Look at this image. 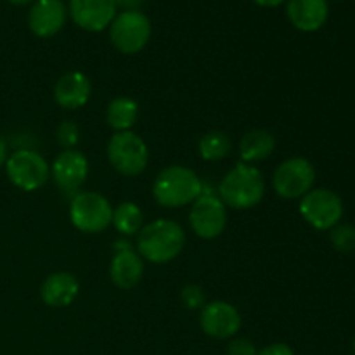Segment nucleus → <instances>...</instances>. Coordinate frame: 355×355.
Listing matches in <instances>:
<instances>
[{
    "label": "nucleus",
    "mask_w": 355,
    "mask_h": 355,
    "mask_svg": "<svg viewBox=\"0 0 355 355\" xmlns=\"http://www.w3.org/2000/svg\"><path fill=\"white\" fill-rule=\"evenodd\" d=\"M6 173L10 184L21 191H37L51 179V165L42 155L31 149H19L9 155L6 162Z\"/></svg>",
    "instance_id": "6"
},
{
    "label": "nucleus",
    "mask_w": 355,
    "mask_h": 355,
    "mask_svg": "<svg viewBox=\"0 0 355 355\" xmlns=\"http://www.w3.org/2000/svg\"><path fill=\"white\" fill-rule=\"evenodd\" d=\"M286 14L297 30L305 33L318 31L328 21V0H288Z\"/></svg>",
    "instance_id": "17"
},
{
    "label": "nucleus",
    "mask_w": 355,
    "mask_h": 355,
    "mask_svg": "<svg viewBox=\"0 0 355 355\" xmlns=\"http://www.w3.org/2000/svg\"><path fill=\"white\" fill-rule=\"evenodd\" d=\"M113 250H114V253L127 252V250H134V246H132V243H128L127 239H123V236H121L120 239H116V241H114Z\"/></svg>",
    "instance_id": "29"
},
{
    "label": "nucleus",
    "mask_w": 355,
    "mask_h": 355,
    "mask_svg": "<svg viewBox=\"0 0 355 355\" xmlns=\"http://www.w3.org/2000/svg\"><path fill=\"white\" fill-rule=\"evenodd\" d=\"M232 149L231 137L222 130H211L198 142V153L205 162H220L227 158Z\"/></svg>",
    "instance_id": "22"
},
{
    "label": "nucleus",
    "mask_w": 355,
    "mask_h": 355,
    "mask_svg": "<svg viewBox=\"0 0 355 355\" xmlns=\"http://www.w3.org/2000/svg\"><path fill=\"white\" fill-rule=\"evenodd\" d=\"M139 116V104L132 97H114L106 110V121L114 132H127L135 125Z\"/></svg>",
    "instance_id": "20"
},
{
    "label": "nucleus",
    "mask_w": 355,
    "mask_h": 355,
    "mask_svg": "<svg viewBox=\"0 0 355 355\" xmlns=\"http://www.w3.org/2000/svg\"><path fill=\"white\" fill-rule=\"evenodd\" d=\"M186 246L182 225L170 218H156L139 231L135 248L142 260L162 266L172 262Z\"/></svg>",
    "instance_id": "1"
},
{
    "label": "nucleus",
    "mask_w": 355,
    "mask_h": 355,
    "mask_svg": "<svg viewBox=\"0 0 355 355\" xmlns=\"http://www.w3.org/2000/svg\"><path fill=\"white\" fill-rule=\"evenodd\" d=\"M298 210L309 225L318 231H331L343 217V201L335 191L319 187L302 198Z\"/></svg>",
    "instance_id": "9"
},
{
    "label": "nucleus",
    "mask_w": 355,
    "mask_h": 355,
    "mask_svg": "<svg viewBox=\"0 0 355 355\" xmlns=\"http://www.w3.org/2000/svg\"><path fill=\"white\" fill-rule=\"evenodd\" d=\"M205 186L194 170L182 165L166 166L153 182V196L159 207L182 208L203 194Z\"/></svg>",
    "instance_id": "3"
},
{
    "label": "nucleus",
    "mask_w": 355,
    "mask_h": 355,
    "mask_svg": "<svg viewBox=\"0 0 355 355\" xmlns=\"http://www.w3.org/2000/svg\"><path fill=\"white\" fill-rule=\"evenodd\" d=\"M315 168L307 158L295 156L277 165L272 175V187L276 194L284 200H302L314 189Z\"/></svg>",
    "instance_id": "8"
},
{
    "label": "nucleus",
    "mask_w": 355,
    "mask_h": 355,
    "mask_svg": "<svg viewBox=\"0 0 355 355\" xmlns=\"http://www.w3.org/2000/svg\"><path fill=\"white\" fill-rule=\"evenodd\" d=\"M255 343L248 338H236L227 345V355H257Z\"/></svg>",
    "instance_id": "26"
},
{
    "label": "nucleus",
    "mask_w": 355,
    "mask_h": 355,
    "mask_svg": "<svg viewBox=\"0 0 355 355\" xmlns=\"http://www.w3.org/2000/svg\"><path fill=\"white\" fill-rule=\"evenodd\" d=\"M51 173L62 193L75 196L89 177V159L76 149H64L55 156Z\"/></svg>",
    "instance_id": "12"
},
{
    "label": "nucleus",
    "mask_w": 355,
    "mask_h": 355,
    "mask_svg": "<svg viewBox=\"0 0 355 355\" xmlns=\"http://www.w3.org/2000/svg\"><path fill=\"white\" fill-rule=\"evenodd\" d=\"M200 326L205 335L217 340L232 338L241 328V314L232 304L215 300L205 304L200 314Z\"/></svg>",
    "instance_id": "11"
},
{
    "label": "nucleus",
    "mask_w": 355,
    "mask_h": 355,
    "mask_svg": "<svg viewBox=\"0 0 355 355\" xmlns=\"http://www.w3.org/2000/svg\"><path fill=\"white\" fill-rule=\"evenodd\" d=\"M276 149V139L269 130L255 128L246 132L239 142V158L243 163H259L269 158Z\"/></svg>",
    "instance_id": "19"
},
{
    "label": "nucleus",
    "mask_w": 355,
    "mask_h": 355,
    "mask_svg": "<svg viewBox=\"0 0 355 355\" xmlns=\"http://www.w3.org/2000/svg\"><path fill=\"white\" fill-rule=\"evenodd\" d=\"M66 23V6L62 0H35L28 12V26L38 38H51Z\"/></svg>",
    "instance_id": "14"
},
{
    "label": "nucleus",
    "mask_w": 355,
    "mask_h": 355,
    "mask_svg": "<svg viewBox=\"0 0 355 355\" xmlns=\"http://www.w3.org/2000/svg\"><path fill=\"white\" fill-rule=\"evenodd\" d=\"M111 224L116 229L118 234H121L123 238H130V236L139 234V231L144 227V214L137 203L123 201L113 210Z\"/></svg>",
    "instance_id": "21"
},
{
    "label": "nucleus",
    "mask_w": 355,
    "mask_h": 355,
    "mask_svg": "<svg viewBox=\"0 0 355 355\" xmlns=\"http://www.w3.org/2000/svg\"><path fill=\"white\" fill-rule=\"evenodd\" d=\"M266 180L255 165L239 162L218 184V200L232 210H250L263 200Z\"/></svg>",
    "instance_id": "2"
},
{
    "label": "nucleus",
    "mask_w": 355,
    "mask_h": 355,
    "mask_svg": "<svg viewBox=\"0 0 355 355\" xmlns=\"http://www.w3.org/2000/svg\"><path fill=\"white\" fill-rule=\"evenodd\" d=\"M107 162L125 177L141 175L149 162V149L135 132H114L106 148Z\"/></svg>",
    "instance_id": "4"
},
{
    "label": "nucleus",
    "mask_w": 355,
    "mask_h": 355,
    "mask_svg": "<svg viewBox=\"0 0 355 355\" xmlns=\"http://www.w3.org/2000/svg\"><path fill=\"white\" fill-rule=\"evenodd\" d=\"M7 158H9V149H7L6 142L0 139V168H2V166H6Z\"/></svg>",
    "instance_id": "30"
},
{
    "label": "nucleus",
    "mask_w": 355,
    "mask_h": 355,
    "mask_svg": "<svg viewBox=\"0 0 355 355\" xmlns=\"http://www.w3.org/2000/svg\"><path fill=\"white\" fill-rule=\"evenodd\" d=\"M69 16L76 26L85 31H103L118 14L114 0H69Z\"/></svg>",
    "instance_id": "13"
},
{
    "label": "nucleus",
    "mask_w": 355,
    "mask_h": 355,
    "mask_svg": "<svg viewBox=\"0 0 355 355\" xmlns=\"http://www.w3.org/2000/svg\"><path fill=\"white\" fill-rule=\"evenodd\" d=\"M257 6H262V7H277L281 3H284L286 0H253Z\"/></svg>",
    "instance_id": "31"
},
{
    "label": "nucleus",
    "mask_w": 355,
    "mask_h": 355,
    "mask_svg": "<svg viewBox=\"0 0 355 355\" xmlns=\"http://www.w3.org/2000/svg\"><path fill=\"white\" fill-rule=\"evenodd\" d=\"M189 224L194 234L201 239H215L227 225V210L218 196L203 193L193 203L189 211Z\"/></svg>",
    "instance_id": "10"
},
{
    "label": "nucleus",
    "mask_w": 355,
    "mask_h": 355,
    "mask_svg": "<svg viewBox=\"0 0 355 355\" xmlns=\"http://www.w3.org/2000/svg\"><path fill=\"white\" fill-rule=\"evenodd\" d=\"M354 350H355V340H354Z\"/></svg>",
    "instance_id": "33"
},
{
    "label": "nucleus",
    "mask_w": 355,
    "mask_h": 355,
    "mask_svg": "<svg viewBox=\"0 0 355 355\" xmlns=\"http://www.w3.org/2000/svg\"><path fill=\"white\" fill-rule=\"evenodd\" d=\"M80 293V283L71 272H52L40 286V298L47 307H69Z\"/></svg>",
    "instance_id": "16"
},
{
    "label": "nucleus",
    "mask_w": 355,
    "mask_h": 355,
    "mask_svg": "<svg viewBox=\"0 0 355 355\" xmlns=\"http://www.w3.org/2000/svg\"><path fill=\"white\" fill-rule=\"evenodd\" d=\"M9 2L14 6H26V3H33L35 0H9Z\"/></svg>",
    "instance_id": "32"
},
{
    "label": "nucleus",
    "mask_w": 355,
    "mask_h": 355,
    "mask_svg": "<svg viewBox=\"0 0 355 355\" xmlns=\"http://www.w3.org/2000/svg\"><path fill=\"white\" fill-rule=\"evenodd\" d=\"M55 139L62 149H75L80 142V128L73 120H64L55 130Z\"/></svg>",
    "instance_id": "24"
},
{
    "label": "nucleus",
    "mask_w": 355,
    "mask_h": 355,
    "mask_svg": "<svg viewBox=\"0 0 355 355\" xmlns=\"http://www.w3.org/2000/svg\"><path fill=\"white\" fill-rule=\"evenodd\" d=\"M69 220L80 232L99 234L111 225L113 207L101 193H76L69 203Z\"/></svg>",
    "instance_id": "5"
},
{
    "label": "nucleus",
    "mask_w": 355,
    "mask_h": 355,
    "mask_svg": "<svg viewBox=\"0 0 355 355\" xmlns=\"http://www.w3.org/2000/svg\"><path fill=\"white\" fill-rule=\"evenodd\" d=\"M144 276V262L135 250L114 253L110 263V277L120 290H134Z\"/></svg>",
    "instance_id": "18"
},
{
    "label": "nucleus",
    "mask_w": 355,
    "mask_h": 355,
    "mask_svg": "<svg viewBox=\"0 0 355 355\" xmlns=\"http://www.w3.org/2000/svg\"><path fill=\"white\" fill-rule=\"evenodd\" d=\"M110 38L121 54H137L151 38V21L141 10H121L110 24Z\"/></svg>",
    "instance_id": "7"
},
{
    "label": "nucleus",
    "mask_w": 355,
    "mask_h": 355,
    "mask_svg": "<svg viewBox=\"0 0 355 355\" xmlns=\"http://www.w3.org/2000/svg\"><path fill=\"white\" fill-rule=\"evenodd\" d=\"M114 2H116V7L123 10H139L144 0H114Z\"/></svg>",
    "instance_id": "28"
},
{
    "label": "nucleus",
    "mask_w": 355,
    "mask_h": 355,
    "mask_svg": "<svg viewBox=\"0 0 355 355\" xmlns=\"http://www.w3.org/2000/svg\"><path fill=\"white\" fill-rule=\"evenodd\" d=\"M180 302L189 311H196V309H203L207 304V295H205L203 288L200 284H186L180 291Z\"/></svg>",
    "instance_id": "25"
},
{
    "label": "nucleus",
    "mask_w": 355,
    "mask_h": 355,
    "mask_svg": "<svg viewBox=\"0 0 355 355\" xmlns=\"http://www.w3.org/2000/svg\"><path fill=\"white\" fill-rule=\"evenodd\" d=\"M257 355H295V352L286 343H272V345H267L266 349L260 350Z\"/></svg>",
    "instance_id": "27"
},
{
    "label": "nucleus",
    "mask_w": 355,
    "mask_h": 355,
    "mask_svg": "<svg viewBox=\"0 0 355 355\" xmlns=\"http://www.w3.org/2000/svg\"><path fill=\"white\" fill-rule=\"evenodd\" d=\"M329 241L336 252H355V227L350 224H338L329 232Z\"/></svg>",
    "instance_id": "23"
},
{
    "label": "nucleus",
    "mask_w": 355,
    "mask_h": 355,
    "mask_svg": "<svg viewBox=\"0 0 355 355\" xmlns=\"http://www.w3.org/2000/svg\"><path fill=\"white\" fill-rule=\"evenodd\" d=\"M92 94V83L82 71L62 75L54 85V101L62 110H80L85 106Z\"/></svg>",
    "instance_id": "15"
}]
</instances>
